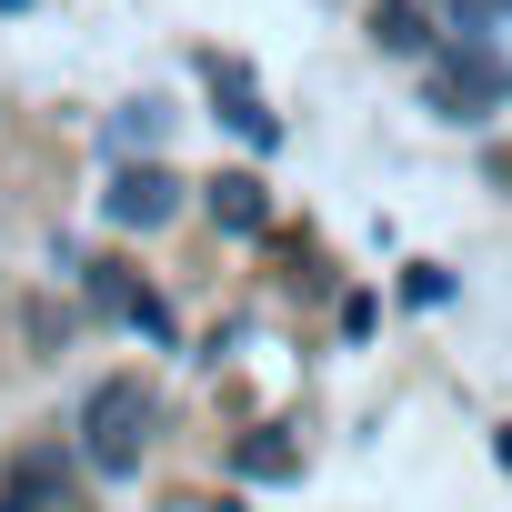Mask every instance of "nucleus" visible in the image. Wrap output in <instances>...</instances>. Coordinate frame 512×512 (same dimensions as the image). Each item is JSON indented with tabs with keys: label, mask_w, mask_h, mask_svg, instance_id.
I'll use <instances>...</instances> for the list:
<instances>
[{
	"label": "nucleus",
	"mask_w": 512,
	"mask_h": 512,
	"mask_svg": "<svg viewBox=\"0 0 512 512\" xmlns=\"http://www.w3.org/2000/svg\"><path fill=\"white\" fill-rule=\"evenodd\" d=\"M81 432H91V462L101 472H131L141 462V382H101L91 412H81Z\"/></svg>",
	"instance_id": "nucleus-1"
},
{
	"label": "nucleus",
	"mask_w": 512,
	"mask_h": 512,
	"mask_svg": "<svg viewBox=\"0 0 512 512\" xmlns=\"http://www.w3.org/2000/svg\"><path fill=\"white\" fill-rule=\"evenodd\" d=\"M171 191H181L171 171H121L111 181V221H141L151 231V221H171Z\"/></svg>",
	"instance_id": "nucleus-2"
},
{
	"label": "nucleus",
	"mask_w": 512,
	"mask_h": 512,
	"mask_svg": "<svg viewBox=\"0 0 512 512\" xmlns=\"http://www.w3.org/2000/svg\"><path fill=\"white\" fill-rule=\"evenodd\" d=\"M211 221H221V231H262V221H272V191L251 181V171H221V181H211Z\"/></svg>",
	"instance_id": "nucleus-3"
},
{
	"label": "nucleus",
	"mask_w": 512,
	"mask_h": 512,
	"mask_svg": "<svg viewBox=\"0 0 512 512\" xmlns=\"http://www.w3.org/2000/svg\"><path fill=\"white\" fill-rule=\"evenodd\" d=\"M221 81H231V131H241V141H262V151H272V141H282V121H272L262 101H251V91H241V71H221Z\"/></svg>",
	"instance_id": "nucleus-4"
},
{
	"label": "nucleus",
	"mask_w": 512,
	"mask_h": 512,
	"mask_svg": "<svg viewBox=\"0 0 512 512\" xmlns=\"http://www.w3.org/2000/svg\"><path fill=\"white\" fill-rule=\"evenodd\" d=\"M372 41H382V51H422V41H432V21H422V11H382V21H372Z\"/></svg>",
	"instance_id": "nucleus-5"
},
{
	"label": "nucleus",
	"mask_w": 512,
	"mask_h": 512,
	"mask_svg": "<svg viewBox=\"0 0 512 512\" xmlns=\"http://www.w3.org/2000/svg\"><path fill=\"white\" fill-rule=\"evenodd\" d=\"M241 472H251V482H272V472H292V442H272V432H251V442H241Z\"/></svg>",
	"instance_id": "nucleus-6"
},
{
	"label": "nucleus",
	"mask_w": 512,
	"mask_h": 512,
	"mask_svg": "<svg viewBox=\"0 0 512 512\" xmlns=\"http://www.w3.org/2000/svg\"><path fill=\"white\" fill-rule=\"evenodd\" d=\"M121 312H131V322H141V332H151V342H171V302H161V292H131V302H121Z\"/></svg>",
	"instance_id": "nucleus-7"
},
{
	"label": "nucleus",
	"mask_w": 512,
	"mask_h": 512,
	"mask_svg": "<svg viewBox=\"0 0 512 512\" xmlns=\"http://www.w3.org/2000/svg\"><path fill=\"white\" fill-rule=\"evenodd\" d=\"M492 452H502V472H512V422H502V442H492Z\"/></svg>",
	"instance_id": "nucleus-8"
},
{
	"label": "nucleus",
	"mask_w": 512,
	"mask_h": 512,
	"mask_svg": "<svg viewBox=\"0 0 512 512\" xmlns=\"http://www.w3.org/2000/svg\"><path fill=\"white\" fill-rule=\"evenodd\" d=\"M0 512H31V492H11V502H0Z\"/></svg>",
	"instance_id": "nucleus-9"
},
{
	"label": "nucleus",
	"mask_w": 512,
	"mask_h": 512,
	"mask_svg": "<svg viewBox=\"0 0 512 512\" xmlns=\"http://www.w3.org/2000/svg\"><path fill=\"white\" fill-rule=\"evenodd\" d=\"M502 11H512V0H502Z\"/></svg>",
	"instance_id": "nucleus-10"
}]
</instances>
